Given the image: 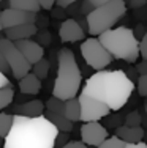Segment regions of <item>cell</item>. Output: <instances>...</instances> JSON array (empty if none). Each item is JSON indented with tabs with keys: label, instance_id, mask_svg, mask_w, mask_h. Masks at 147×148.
<instances>
[{
	"label": "cell",
	"instance_id": "83f0119b",
	"mask_svg": "<svg viewBox=\"0 0 147 148\" xmlns=\"http://www.w3.org/2000/svg\"><path fill=\"white\" fill-rule=\"evenodd\" d=\"M68 142H70L68 132H59L57 140H55V147H57V148H62V147H65Z\"/></svg>",
	"mask_w": 147,
	"mask_h": 148
},
{
	"label": "cell",
	"instance_id": "5bb4252c",
	"mask_svg": "<svg viewBox=\"0 0 147 148\" xmlns=\"http://www.w3.org/2000/svg\"><path fill=\"white\" fill-rule=\"evenodd\" d=\"M46 106H43L40 99H30V101H26L22 104H17L14 107V112L16 115H22V117H41Z\"/></svg>",
	"mask_w": 147,
	"mask_h": 148
},
{
	"label": "cell",
	"instance_id": "4316f807",
	"mask_svg": "<svg viewBox=\"0 0 147 148\" xmlns=\"http://www.w3.org/2000/svg\"><path fill=\"white\" fill-rule=\"evenodd\" d=\"M138 93L141 96H147V74H141L138 77V84H136Z\"/></svg>",
	"mask_w": 147,
	"mask_h": 148
},
{
	"label": "cell",
	"instance_id": "ba28073f",
	"mask_svg": "<svg viewBox=\"0 0 147 148\" xmlns=\"http://www.w3.org/2000/svg\"><path fill=\"white\" fill-rule=\"evenodd\" d=\"M79 101H81V107H82L81 120L84 123L98 121V120L108 117V114L111 112L109 106H106L104 103H101V101H98L92 96H87L84 93H81Z\"/></svg>",
	"mask_w": 147,
	"mask_h": 148
},
{
	"label": "cell",
	"instance_id": "b9f144b4",
	"mask_svg": "<svg viewBox=\"0 0 147 148\" xmlns=\"http://www.w3.org/2000/svg\"><path fill=\"white\" fill-rule=\"evenodd\" d=\"M146 112H147V106H146Z\"/></svg>",
	"mask_w": 147,
	"mask_h": 148
},
{
	"label": "cell",
	"instance_id": "e575fe53",
	"mask_svg": "<svg viewBox=\"0 0 147 148\" xmlns=\"http://www.w3.org/2000/svg\"><path fill=\"white\" fill-rule=\"evenodd\" d=\"M3 87H11V84H10L6 74H3L2 71H0V88H3Z\"/></svg>",
	"mask_w": 147,
	"mask_h": 148
},
{
	"label": "cell",
	"instance_id": "e0dca14e",
	"mask_svg": "<svg viewBox=\"0 0 147 148\" xmlns=\"http://www.w3.org/2000/svg\"><path fill=\"white\" fill-rule=\"evenodd\" d=\"M44 117H46L55 128L60 132H71L73 131V121L68 120L65 115L62 114H54V112H44Z\"/></svg>",
	"mask_w": 147,
	"mask_h": 148
},
{
	"label": "cell",
	"instance_id": "d590c367",
	"mask_svg": "<svg viewBox=\"0 0 147 148\" xmlns=\"http://www.w3.org/2000/svg\"><path fill=\"white\" fill-rule=\"evenodd\" d=\"M79 2V0H57V6L60 8H66V6H71L73 3Z\"/></svg>",
	"mask_w": 147,
	"mask_h": 148
},
{
	"label": "cell",
	"instance_id": "7402d4cb",
	"mask_svg": "<svg viewBox=\"0 0 147 148\" xmlns=\"http://www.w3.org/2000/svg\"><path fill=\"white\" fill-rule=\"evenodd\" d=\"M14 99V90L11 87H3L0 88V110L5 107H8Z\"/></svg>",
	"mask_w": 147,
	"mask_h": 148
},
{
	"label": "cell",
	"instance_id": "74e56055",
	"mask_svg": "<svg viewBox=\"0 0 147 148\" xmlns=\"http://www.w3.org/2000/svg\"><path fill=\"white\" fill-rule=\"evenodd\" d=\"M125 148H147V145L144 142H138V143H127Z\"/></svg>",
	"mask_w": 147,
	"mask_h": 148
},
{
	"label": "cell",
	"instance_id": "8992f818",
	"mask_svg": "<svg viewBox=\"0 0 147 148\" xmlns=\"http://www.w3.org/2000/svg\"><path fill=\"white\" fill-rule=\"evenodd\" d=\"M81 54L84 57V62L95 71H101L106 66H109L114 58L111 55V52L103 46L100 38H87V40H84L81 44Z\"/></svg>",
	"mask_w": 147,
	"mask_h": 148
},
{
	"label": "cell",
	"instance_id": "836d02e7",
	"mask_svg": "<svg viewBox=\"0 0 147 148\" xmlns=\"http://www.w3.org/2000/svg\"><path fill=\"white\" fill-rule=\"evenodd\" d=\"M62 148H87V145L81 140V142H68L65 147H62Z\"/></svg>",
	"mask_w": 147,
	"mask_h": 148
},
{
	"label": "cell",
	"instance_id": "2e32d148",
	"mask_svg": "<svg viewBox=\"0 0 147 148\" xmlns=\"http://www.w3.org/2000/svg\"><path fill=\"white\" fill-rule=\"evenodd\" d=\"M41 90V79L35 73H29L19 79V91L21 95H38Z\"/></svg>",
	"mask_w": 147,
	"mask_h": 148
},
{
	"label": "cell",
	"instance_id": "3957f363",
	"mask_svg": "<svg viewBox=\"0 0 147 148\" xmlns=\"http://www.w3.org/2000/svg\"><path fill=\"white\" fill-rule=\"evenodd\" d=\"M59 68H57V77L54 80L52 87V96L60 98V99H70L76 98L79 88H81V79L82 74L76 63L75 54L70 49H60L57 55Z\"/></svg>",
	"mask_w": 147,
	"mask_h": 148
},
{
	"label": "cell",
	"instance_id": "ab89813d",
	"mask_svg": "<svg viewBox=\"0 0 147 148\" xmlns=\"http://www.w3.org/2000/svg\"><path fill=\"white\" fill-rule=\"evenodd\" d=\"M3 30V25H2V19H0V32Z\"/></svg>",
	"mask_w": 147,
	"mask_h": 148
},
{
	"label": "cell",
	"instance_id": "6da1fadb",
	"mask_svg": "<svg viewBox=\"0 0 147 148\" xmlns=\"http://www.w3.org/2000/svg\"><path fill=\"white\" fill-rule=\"evenodd\" d=\"M133 90H135V84L125 71L101 69L87 79L81 93L104 103L109 106L111 110H119L127 104Z\"/></svg>",
	"mask_w": 147,
	"mask_h": 148
},
{
	"label": "cell",
	"instance_id": "603a6c76",
	"mask_svg": "<svg viewBox=\"0 0 147 148\" xmlns=\"http://www.w3.org/2000/svg\"><path fill=\"white\" fill-rule=\"evenodd\" d=\"M32 73L37 74V76L40 77L41 80H43V79H46V77H48V74H49V62H48L46 58L40 60L38 63H35V65H33Z\"/></svg>",
	"mask_w": 147,
	"mask_h": 148
},
{
	"label": "cell",
	"instance_id": "f35d334b",
	"mask_svg": "<svg viewBox=\"0 0 147 148\" xmlns=\"http://www.w3.org/2000/svg\"><path fill=\"white\" fill-rule=\"evenodd\" d=\"M3 143H5V139H3V137H2V136H0V145H2V147H3Z\"/></svg>",
	"mask_w": 147,
	"mask_h": 148
},
{
	"label": "cell",
	"instance_id": "1f68e13d",
	"mask_svg": "<svg viewBox=\"0 0 147 148\" xmlns=\"http://www.w3.org/2000/svg\"><path fill=\"white\" fill-rule=\"evenodd\" d=\"M136 71L139 74H147V60H142L136 65Z\"/></svg>",
	"mask_w": 147,
	"mask_h": 148
},
{
	"label": "cell",
	"instance_id": "7c38bea8",
	"mask_svg": "<svg viewBox=\"0 0 147 148\" xmlns=\"http://www.w3.org/2000/svg\"><path fill=\"white\" fill-rule=\"evenodd\" d=\"M17 49L22 52V55L29 60L32 65L38 63L40 60L44 58V49L43 46L37 41H32V40H21V41H14Z\"/></svg>",
	"mask_w": 147,
	"mask_h": 148
},
{
	"label": "cell",
	"instance_id": "9c48e42d",
	"mask_svg": "<svg viewBox=\"0 0 147 148\" xmlns=\"http://www.w3.org/2000/svg\"><path fill=\"white\" fill-rule=\"evenodd\" d=\"M108 137H109L108 129L98 121H89L81 126V140L86 145L98 148Z\"/></svg>",
	"mask_w": 147,
	"mask_h": 148
},
{
	"label": "cell",
	"instance_id": "7a4b0ae2",
	"mask_svg": "<svg viewBox=\"0 0 147 148\" xmlns=\"http://www.w3.org/2000/svg\"><path fill=\"white\" fill-rule=\"evenodd\" d=\"M59 132L44 115L33 118L14 115V123L3 148H54Z\"/></svg>",
	"mask_w": 147,
	"mask_h": 148
},
{
	"label": "cell",
	"instance_id": "484cf974",
	"mask_svg": "<svg viewBox=\"0 0 147 148\" xmlns=\"http://www.w3.org/2000/svg\"><path fill=\"white\" fill-rule=\"evenodd\" d=\"M141 121H142V118H141V114H139L138 110H131L130 114L125 117V125L127 126H139Z\"/></svg>",
	"mask_w": 147,
	"mask_h": 148
},
{
	"label": "cell",
	"instance_id": "9a60e30c",
	"mask_svg": "<svg viewBox=\"0 0 147 148\" xmlns=\"http://www.w3.org/2000/svg\"><path fill=\"white\" fill-rule=\"evenodd\" d=\"M115 136L120 137L124 142L127 143H138L142 142V137H144V129L141 126H119L115 129Z\"/></svg>",
	"mask_w": 147,
	"mask_h": 148
},
{
	"label": "cell",
	"instance_id": "277c9868",
	"mask_svg": "<svg viewBox=\"0 0 147 148\" xmlns=\"http://www.w3.org/2000/svg\"><path fill=\"white\" fill-rule=\"evenodd\" d=\"M98 38L114 58L135 63L138 62L139 55H141L139 41L135 32L128 27H114V29L101 33Z\"/></svg>",
	"mask_w": 147,
	"mask_h": 148
},
{
	"label": "cell",
	"instance_id": "4fadbf2b",
	"mask_svg": "<svg viewBox=\"0 0 147 148\" xmlns=\"http://www.w3.org/2000/svg\"><path fill=\"white\" fill-rule=\"evenodd\" d=\"M37 33H38L37 24H22V25H16L5 30V36L11 41L32 40V36H35Z\"/></svg>",
	"mask_w": 147,
	"mask_h": 148
},
{
	"label": "cell",
	"instance_id": "f546056e",
	"mask_svg": "<svg viewBox=\"0 0 147 148\" xmlns=\"http://www.w3.org/2000/svg\"><path fill=\"white\" fill-rule=\"evenodd\" d=\"M139 52H141L142 60H147V33L144 35V38L139 41Z\"/></svg>",
	"mask_w": 147,
	"mask_h": 148
},
{
	"label": "cell",
	"instance_id": "8fae6325",
	"mask_svg": "<svg viewBox=\"0 0 147 148\" xmlns=\"http://www.w3.org/2000/svg\"><path fill=\"white\" fill-rule=\"evenodd\" d=\"M59 36H60L62 43H76V41H82L86 38V33L76 19H66L60 25Z\"/></svg>",
	"mask_w": 147,
	"mask_h": 148
},
{
	"label": "cell",
	"instance_id": "d6986e66",
	"mask_svg": "<svg viewBox=\"0 0 147 148\" xmlns=\"http://www.w3.org/2000/svg\"><path fill=\"white\" fill-rule=\"evenodd\" d=\"M8 2H10V8L22 10V11L38 13L41 10V5L38 0H8Z\"/></svg>",
	"mask_w": 147,
	"mask_h": 148
},
{
	"label": "cell",
	"instance_id": "60d3db41",
	"mask_svg": "<svg viewBox=\"0 0 147 148\" xmlns=\"http://www.w3.org/2000/svg\"><path fill=\"white\" fill-rule=\"evenodd\" d=\"M125 2H128V3H130V0H125Z\"/></svg>",
	"mask_w": 147,
	"mask_h": 148
},
{
	"label": "cell",
	"instance_id": "44dd1931",
	"mask_svg": "<svg viewBox=\"0 0 147 148\" xmlns=\"http://www.w3.org/2000/svg\"><path fill=\"white\" fill-rule=\"evenodd\" d=\"M44 106H46V110H49V112H54V114H62V115L65 114V101L60 99V98H55V96L49 98Z\"/></svg>",
	"mask_w": 147,
	"mask_h": 148
},
{
	"label": "cell",
	"instance_id": "52a82bcc",
	"mask_svg": "<svg viewBox=\"0 0 147 148\" xmlns=\"http://www.w3.org/2000/svg\"><path fill=\"white\" fill-rule=\"evenodd\" d=\"M0 49H2L3 55H5L6 62H8L10 68H11V74L16 77L17 80L22 79L26 74L30 73L32 63L22 55V52L17 49L14 41L8 40L6 36L0 38Z\"/></svg>",
	"mask_w": 147,
	"mask_h": 148
},
{
	"label": "cell",
	"instance_id": "7bdbcfd3",
	"mask_svg": "<svg viewBox=\"0 0 147 148\" xmlns=\"http://www.w3.org/2000/svg\"><path fill=\"white\" fill-rule=\"evenodd\" d=\"M0 2H2V0H0Z\"/></svg>",
	"mask_w": 147,
	"mask_h": 148
},
{
	"label": "cell",
	"instance_id": "cb8c5ba5",
	"mask_svg": "<svg viewBox=\"0 0 147 148\" xmlns=\"http://www.w3.org/2000/svg\"><path fill=\"white\" fill-rule=\"evenodd\" d=\"M125 147H127V142H124L120 137L114 136V137H108L98 148H125Z\"/></svg>",
	"mask_w": 147,
	"mask_h": 148
},
{
	"label": "cell",
	"instance_id": "5b68a950",
	"mask_svg": "<svg viewBox=\"0 0 147 148\" xmlns=\"http://www.w3.org/2000/svg\"><path fill=\"white\" fill-rule=\"evenodd\" d=\"M127 13L125 0H112V2L101 5L87 14V32L93 36H100L101 33L114 29V25Z\"/></svg>",
	"mask_w": 147,
	"mask_h": 148
},
{
	"label": "cell",
	"instance_id": "8d00e7d4",
	"mask_svg": "<svg viewBox=\"0 0 147 148\" xmlns=\"http://www.w3.org/2000/svg\"><path fill=\"white\" fill-rule=\"evenodd\" d=\"M38 35V40L40 41H44V43H49V33L48 32H40V33H37Z\"/></svg>",
	"mask_w": 147,
	"mask_h": 148
},
{
	"label": "cell",
	"instance_id": "ac0fdd59",
	"mask_svg": "<svg viewBox=\"0 0 147 148\" xmlns=\"http://www.w3.org/2000/svg\"><path fill=\"white\" fill-rule=\"evenodd\" d=\"M81 114H82V107H81V101L79 98H70L65 101V117L68 120H71L73 123L81 120Z\"/></svg>",
	"mask_w": 147,
	"mask_h": 148
},
{
	"label": "cell",
	"instance_id": "f1b7e54d",
	"mask_svg": "<svg viewBox=\"0 0 147 148\" xmlns=\"http://www.w3.org/2000/svg\"><path fill=\"white\" fill-rule=\"evenodd\" d=\"M0 71H2L3 74H8V73H11V68H10L8 62H6V58H5V55H3L2 49H0Z\"/></svg>",
	"mask_w": 147,
	"mask_h": 148
},
{
	"label": "cell",
	"instance_id": "ffe728a7",
	"mask_svg": "<svg viewBox=\"0 0 147 148\" xmlns=\"http://www.w3.org/2000/svg\"><path fill=\"white\" fill-rule=\"evenodd\" d=\"M14 123V115L13 114H0V136L3 139H6V136L10 134Z\"/></svg>",
	"mask_w": 147,
	"mask_h": 148
},
{
	"label": "cell",
	"instance_id": "ee69618b",
	"mask_svg": "<svg viewBox=\"0 0 147 148\" xmlns=\"http://www.w3.org/2000/svg\"><path fill=\"white\" fill-rule=\"evenodd\" d=\"M0 13H2V11H0Z\"/></svg>",
	"mask_w": 147,
	"mask_h": 148
},
{
	"label": "cell",
	"instance_id": "d6a6232c",
	"mask_svg": "<svg viewBox=\"0 0 147 148\" xmlns=\"http://www.w3.org/2000/svg\"><path fill=\"white\" fill-rule=\"evenodd\" d=\"M147 3V0H130V3H128V6L130 8H141V6H144Z\"/></svg>",
	"mask_w": 147,
	"mask_h": 148
},
{
	"label": "cell",
	"instance_id": "4dcf8cb0",
	"mask_svg": "<svg viewBox=\"0 0 147 148\" xmlns=\"http://www.w3.org/2000/svg\"><path fill=\"white\" fill-rule=\"evenodd\" d=\"M43 10H52V6L57 5V0H38Z\"/></svg>",
	"mask_w": 147,
	"mask_h": 148
},
{
	"label": "cell",
	"instance_id": "d4e9b609",
	"mask_svg": "<svg viewBox=\"0 0 147 148\" xmlns=\"http://www.w3.org/2000/svg\"><path fill=\"white\" fill-rule=\"evenodd\" d=\"M112 2V0H86L82 5V11L86 13V14H89L90 11H93L95 8H98V6L101 5H106V3Z\"/></svg>",
	"mask_w": 147,
	"mask_h": 148
},
{
	"label": "cell",
	"instance_id": "30bf717a",
	"mask_svg": "<svg viewBox=\"0 0 147 148\" xmlns=\"http://www.w3.org/2000/svg\"><path fill=\"white\" fill-rule=\"evenodd\" d=\"M0 19H2L3 30H6L16 25H22V24H35L37 22V13L22 11V10L16 8H6L0 13Z\"/></svg>",
	"mask_w": 147,
	"mask_h": 148
}]
</instances>
